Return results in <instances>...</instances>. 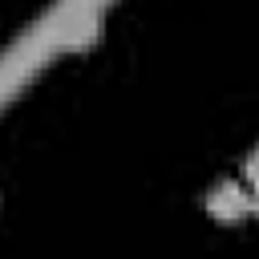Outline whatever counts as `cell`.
<instances>
[{"label":"cell","mask_w":259,"mask_h":259,"mask_svg":"<svg viewBox=\"0 0 259 259\" xmlns=\"http://www.w3.org/2000/svg\"><path fill=\"white\" fill-rule=\"evenodd\" d=\"M251 210L259 214V186H255V194H251Z\"/></svg>","instance_id":"obj_3"},{"label":"cell","mask_w":259,"mask_h":259,"mask_svg":"<svg viewBox=\"0 0 259 259\" xmlns=\"http://www.w3.org/2000/svg\"><path fill=\"white\" fill-rule=\"evenodd\" d=\"M206 210H210V219H219V223H239V219H247L251 214V194L239 186V182H219L210 194H206Z\"/></svg>","instance_id":"obj_1"},{"label":"cell","mask_w":259,"mask_h":259,"mask_svg":"<svg viewBox=\"0 0 259 259\" xmlns=\"http://www.w3.org/2000/svg\"><path fill=\"white\" fill-rule=\"evenodd\" d=\"M243 178H247L251 186H259V146L247 154V162H243Z\"/></svg>","instance_id":"obj_2"}]
</instances>
